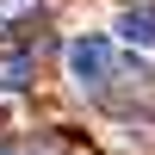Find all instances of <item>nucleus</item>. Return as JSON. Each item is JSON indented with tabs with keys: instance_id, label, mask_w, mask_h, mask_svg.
Returning a JSON list of instances; mask_svg holds the SVG:
<instances>
[{
	"instance_id": "20e7f679",
	"label": "nucleus",
	"mask_w": 155,
	"mask_h": 155,
	"mask_svg": "<svg viewBox=\"0 0 155 155\" xmlns=\"http://www.w3.org/2000/svg\"><path fill=\"white\" fill-rule=\"evenodd\" d=\"M0 155H31V149H12V143H0Z\"/></svg>"
},
{
	"instance_id": "f03ea898",
	"label": "nucleus",
	"mask_w": 155,
	"mask_h": 155,
	"mask_svg": "<svg viewBox=\"0 0 155 155\" xmlns=\"http://www.w3.org/2000/svg\"><path fill=\"white\" fill-rule=\"evenodd\" d=\"M112 37L130 50H155V0H143V6H124L118 25H112Z\"/></svg>"
},
{
	"instance_id": "7ed1b4c3",
	"label": "nucleus",
	"mask_w": 155,
	"mask_h": 155,
	"mask_svg": "<svg viewBox=\"0 0 155 155\" xmlns=\"http://www.w3.org/2000/svg\"><path fill=\"white\" fill-rule=\"evenodd\" d=\"M0 87H31V50L0 44Z\"/></svg>"
},
{
	"instance_id": "f257e3e1",
	"label": "nucleus",
	"mask_w": 155,
	"mask_h": 155,
	"mask_svg": "<svg viewBox=\"0 0 155 155\" xmlns=\"http://www.w3.org/2000/svg\"><path fill=\"white\" fill-rule=\"evenodd\" d=\"M68 74L81 87H106L112 81V68H118V37H99V31H81V37H68Z\"/></svg>"
}]
</instances>
